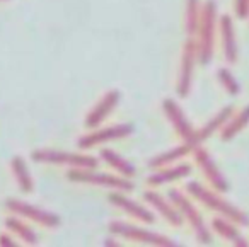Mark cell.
<instances>
[{
  "mask_svg": "<svg viewBox=\"0 0 249 247\" xmlns=\"http://www.w3.org/2000/svg\"><path fill=\"white\" fill-rule=\"evenodd\" d=\"M186 191L193 199L200 201L201 205H205L207 208L217 212L218 215L224 216V218L232 220L234 223L242 225V227L249 225V216L246 215L242 210H239L235 205H232L231 201L222 198L220 193L215 191V189H208V188H205L203 184H200V182L190 181L186 184Z\"/></svg>",
  "mask_w": 249,
  "mask_h": 247,
  "instance_id": "6da1fadb",
  "label": "cell"
},
{
  "mask_svg": "<svg viewBox=\"0 0 249 247\" xmlns=\"http://www.w3.org/2000/svg\"><path fill=\"white\" fill-rule=\"evenodd\" d=\"M218 28V12L217 4L213 0H205L201 5V18L196 31V46H198V63L208 65L213 58L215 52V36Z\"/></svg>",
  "mask_w": 249,
  "mask_h": 247,
  "instance_id": "7a4b0ae2",
  "label": "cell"
},
{
  "mask_svg": "<svg viewBox=\"0 0 249 247\" xmlns=\"http://www.w3.org/2000/svg\"><path fill=\"white\" fill-rule=\"evenodd\" d=\"M31 159L38 164L60 165L69 169H96L99 164L94 155L75 154V152L60 150V148H36L33 150Z\"/></svg>",
  "mask_w": 249,
  "mask_h": 247,
  "instance_id": "3957f363",
  "label": "cell"
},
{
  "mask_svg": "<svg viewBox=\"0 0 249 247\" xmlns=\"http://www.w3.org/2000/svg\"><path fill=\"white\" fill-rule=\"evenodd\" d=\"M167 198H169L171 201H173V205L179 210V213L184 218V222L190 223V227L193 229L195 235H196L198 242L200 244H210L212 240H213L210 229H208L207 223H205L201 213L198 212V208L195 206V203L191 201V199L188 198L183 191L171 189V191L167 193Z\"/></svg>",
  "mask_w": 249,
  "mask_h": 247,
  "instance_id": "277c9868",
  "label": "cell"
},
{
  "mask_svg": "<svg viewBox=\"0 0 249 247\" xmlns=\"http://www.w3.org/2000/svg\"><path fill=\"white\" fill-rule=\"evenodd\" d=\"M67 179L72 182H82V184H92L99 188L116 189V191L128 193L135 189V184L130 177L124 176L106 174V172H97L96 169H70Z\"/></svg>",
  "mask_w": 249,
  "mask_h": 247,
  "instance_id": "5b68a950",
  "label": "cell"
},
{
  "mask_svg": "<svg viewBox=\"0 0 249 247\" xmlns=\"http://www.w3.org/2000/svg\"><path fill=\"white\" fill-rule=\"evenodd\" d=\"M109 232L113 235H118L121 239L132 240L137 244H147V246H164V247H174L178 246L173 239L162 235V233L152 232L149 229H143V227L133 225V223L120 222V220H114L109 223Z\"/></svg>",
  "mask_w": 249,
  "mask_h": 247,
  "instance_id": "8992f818",
  "label": "cell"
},
{
  "mask_svg": "<svg viewBox=\"0 0 249 247\" xmlns=\"http://www.w3.org/2000/svg\"><path fill=\"white\" fill-rule=\"evenodd\" d=\"M198 63V46L195 38H186L181 52V63H179V75L176 82V92L181 99L190 96L191 86H193L195 67Z\"/></svg>",
  "mask_w": 249,
  "mask_h": 247,
  "instance_id": "52a82bcc",
  "label": "cell"
},
{
  "mask_svg": "<svg viewBox=\"0 0 249 247\" xmlns=\"http://www.w3.org/2000/svg\"><path fill=\"white\" fill-rule=\"evenodd\" d=\"M5 206L7 210L12 213V215H18L21 218H26L29 222H35L41 227H46V229H56L62 223V218H60L56 213L48 212V210H43L39 206H35L28 201H22V199L18 198H9L5 201Z\"/></svg>",
  "mask_w": 249,
  "mask_h": 247,
  "instance_id": "ba28073f",
  "label": "cell"
},
{
  "mask_svg": "<svg viewBox=\"0 0 249 247\" xmlns=\"http://www.w3.org/2000/svg\"><path fill=\"white\" fill-rule=\"evenodd\" d=\"M135 131V128L130 123H120V124H113V126L107 128H101V130H94L87 135L77 140V147L82 148V150H89L92 147L97 145L107 143V141H114V140H121V138H126Z\"/></svg>",
  "mask_w": 249,
  "mask_h": 247,
  "instance_id": "9c48e42d",
  "label": "cell"
},
{
  "mask_svg": "<svg viewBox=\"0 0 249 247\" xmlns=\"http://www.w3.org/2000/svg\"><path fill=\"white\" fill-rule=\"evenodd\" d=\"M193 159L215 191H218V193H227L229 191V182H227V179H225L224 172L218 169V165L215 164V160L212 159V155L208 154L207 148H203L201 145L200 147H196L193 150Z\"/></svg>",
  "mask_w": 249,
  "mask_h": 247,
  "instance_id": "30bf717a",
  "label": "cell"
},
{
  "mask_svg": "<svg viewBox=\"0 0 249 247\" xmlns=\"http://www.w3.org/2000/svg\"><path fill=\"white\" fill-rule=\"evenodd\" d=\"M121 101V92L116 89L113 90H107L99 101L97 104L89 111V114L86 116V128L87 130H94V128L101 126L104 123L107 116L113 113V109L118 106V103Z\"/></svg>",
  "mask_w": 249,
  "mask_h": 247,
  "instance_id": "8fae6325",
  "label": "cell"
},
{
  "mask_svg": "<svg viewBox=\"0 0 249 247\" xmlns=\"http://www.w3.org/2000/svg\"><path fill=\"white\" fill-rule=\"evenodd\" d=\"M162 111L166 114V118L169 120V123L173 124V128L176 130V133L183 138V141H188L193 138L195 128L191 124V121L186 118L184 111L181 109V106L174 99H164L162 101Z\"/></svg>",
  "mask_w": 249,
  "mask_h": 247,
  "instance_id": "7c38bea8",
  "label": "cell"
},
{
  "mask_svg": "<svg viewBox=\"0 0 249 247\" xmlns=\"http://www.w3.org/2000/svg\"><path fill=\"white\" fill-rule=\"evenodd\" d=\"M107 199H109V203L114 206V208L121 210V212H124L126 215L133 216V218L139 220V222H142V223H154L156 222V215H154L147 206L133 201V199L128 198V196H124L123 191L121 193H111V194L107 196Z\"/></svg>",
  "mask_w": 249,
  "mask_h": 247,
  "instance_id": "4fadbf2b",
  "label": "cell"
},
{
  "mask_svg": "<svg viewBox=\"0 0 249 247\" xmlns=\"http://www.w3.org/2000/svg\"><path fill=\"white\" fill-rule=\"evenodd\" d=\"M234 114V106H225V107H222L220 111H218L217 114H215L212 120H208L207 123L203 124V126L200 128V130H196L195 131V135H193V138L191 140H188L186 143L190 145L191 148H196V147H200L203 141H207L208 138L212 137V135H215L217 131H220L222 128H224V124L229 121V118Z\"/></svg>",
  "mask_w": 249,
  "mask_h": 247,
  "instance_id": "5bb4252c",
  "label": "cell"
},
{
  "mask_svg": "<svg viewBox=\"0 0 249 247\" xmlns=\"http://www.w3.org/2000/svg\"><path fill=\"white\" fill-rule=\"evenodd\" d=\"M218 33H220V45H222V53L227 63L234 65L237 62V38H235V28L234 21L229 14H224L222 18H218Z\"/></svg>",
  "mask_w": 249,
  "mask_h": 247,
  "instance_id": "9a60e30c",
  "label": "cell"
},
{
  "mask_svg": "<svg viewBox=\"0 0 249 247\" xmlns=\"http://www.w3.org/2000/svg\"><path fill=\"white\" fill-rule=\"evenodd\" d=\"M143 199L147 201V205H150L167 223H171L173 227H181L184 222V218L181 216L179 210L173 205L169 198H164L162 194H159L157 191H145L143 193Z\"/></svg>",
  "mask_w": 249,
  "mask_h": 247,
  "instance_id": "2e32d148",
  "label": "cell"
},
{
  "mask_svg": "<svg viewBox=\"0 0 249 247\" xmlns=\"http://www.w3.org/2000/svg\"><path fill=\"white\" fill-rule=\"evenodd\" d=\"M191 165L190 164H176V165H164V167H159L156 172L147 177V184L149 186H164L169 184V182L179 181L183 177H188L191 174Z\"/></svg>",
  "mask_w": 249,
  "mask_h": 247,
  "instance_id": "e0dca14e",
  "label": "cell"
},
{
  "mask_svg": "<svg viewBox=\"0 0 249 247\" xmlns=\"http://www.w3.org/2000/svg\"><path fill=\"white\" fill-rule=\"evenodd\" d=\"M212 230H213L217 235H220L222 239H225L227 242L234 244L239 247H248L249 242L237 229V223H234L232 220L224 218V216H218V218L212 220Z\"/></svg>",
  "mask_w": 249,
  "mask_h": 247,
  "instance_id": "ac0fdd59",
  "label": "cell"
},
{
  "mask_svg": "<svg viewBox=\"0 0 249 247\" xmlns=\"http://www.w3.org/2000/svg\"><path fill=\"white\" fill-rule=\"evenodd\" d=\"M11 171L14 174V179L18 182L19 189L26 194H31L35 191V181L31 177V172H29V167L26 165V160L21 157V155H16L11 160Z\"/></svg>",
  "mask_w": 249,
  "mask_h": 247,
  "instance_id": "d6986e66",
  "label": "cell"
},
{
  "mask_svg": "<svg viewBox=\"0 0 249 247\" xmlns=\"http://www.w3.org/2000/svg\"><path fill=\"white\" fill-rule=\"evenodd\" d=\"M190 154H193V148H191L186 141H183V143L178 145V147L169 148V150L162 152V154H159V155H156V157L150 159L149 167L159 169V167H164V165L176 164V162H179L181 159L186 157V155H190Z\"/></svg>",
  "mask_w": 249,
  "mask_h": 247,
  "instance_id": "ffe728a7",
  "label": "cell"
},
{
  "mask_svg": "<svg viewBox=\"0 0 249 247\" xmlns=\"http://www.w3.org/2000/svg\"><path fill=\"white\" fill-rule=\"evenodd\" d=\"M248 124H249V106H244L237 114H232L227 123L224 124V128L220 130L222 141H229L234 137H237Z\"/></svg>",
  "mask_w": 249,
  "mask_h": 247,
  "instance_id": "44dd1931",
  "label": "cell"
},
{
  "mask_svg": "<svg viewBox=\"0 0 249 247\" xmlns=\"http://www.w3.org/2000/svg\"><path fill=\"white\" fill-rule=\"evenodd\" d=\"M101 159H103V160L106 162L111 169H114L120 176H124V177L132 179L133 176L137 174L135 165H133L130 160H126L124 157H121L120 154H116L114 150H111V148H104V150H101Z\"/></svg>",
  "mask_w": 249,
  "mask_h": 247,
  "instance_id": "7402d4cb",
  "label": "cell"
},
{
  "mask_svg": "<svg viewBox=\"0 0 249 247\" xmlns=\"http://www.w3.org/2000/svg\"><path fill=\"white\" fill-rule=\"evenodd\" d=\"M4 225H5V229H7L9 232L14 233V235H18L22 242L29 244V246H35V244H38L39 239H38V235H36V232L28 225V223L22 222L21 216H18V215L7 216V218L4 220Z\"/></svg>",
  "mask_w": 249,
  "mask_h": 247,
  "instance_id": "603a6c76",
  "label": "cell"
},
{
  "mask_svg": "<svg viewBox=\"0 0 249 247\" xmlns=\"http://www.w3.org/2000/svg\"><path fill=\"white\" fill-rule=\"evenodd\" d=\"M201 2L200 0H186V7H184V31L188 38H195L198 31L201 18Z\"/></svg>",
  "mask_w": 249,
  "mask_h": 247,
  "instance_id": "cb8c5ba5",
  "label": "cell"
},
{
  "mask_svg": "<svg viewBox=\"0 0 249 247\" xmlns=\"http://www.w3.org/2000/svg\"><path fill=\"white\" fill-rule=\"evenodd\" d=\"M217 79H218L220 86L224 87L227 94H231V96H237V94L241 92V86H239L237 79H235L234 73H232L229 69H224V67H222V69H218Z\"/></svg>",
  "mask_w": 249,
  "mask_h": 247,
  "instance_id": "d4e9b609",
  "label": "cell"
},
{
  "mask_svg": "<svg viewBox=\"0 0 249 247\" xmlns=\"http://www.w3.org/2000/svg\"><path fill=\"white\" fill-rule=\"evenodd\" d=\"M234 12L237 19L249 18V0H234Z\"/></svg>",
  "mask_w": 249,
  "mask_h": 247,
  "instance_id": "484cf974",
  "label": "cell"
},
{
  "mask_svg": "<svg viewBox=\"0 0 249 247\" xmlns=\"http://www.w3.org/2000/svg\"><path fill=\"white\" fill-rule=\"evenodd\" d=\"M0 246H12V247H16V246H18V242L12 239V233H11V235H9V233H2V235H0Z\"/></svg>",
  "mask_w": 249,
  "mask_h": 247,
  "instance_id": "4316f807",
  "label": "cell"
}]
</instances>
